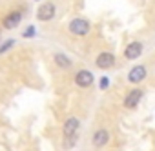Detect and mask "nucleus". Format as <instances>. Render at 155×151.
<instances>
[{
    "label": "nucleus",
    "mask_w": 155,
    "mask_h": 151,
    "mask_svg": "<svg viewBox=\"0 0 155 151\" xmlns=\"http://www.w3.org/2000/svg\"><path fill=\"white\" fill-rule=\"evenodd\" d=\"M140 98H142V91H140V89H133V91H130V93L126 95L124 106H126L128 109H133V108H137V104L140 102Z\"/></svg>",
    "instance_id": "39448f33"
},
{
    "label": "nucleus",
    "mask_w": 155,
    "mask_h": 151,
    "mask_svg": "<svg viewBox=\"0 0 155 151\" xmlns=\"http://www.w3.org/2000/svg\"><path fill=\"white\" fill-rule=\"evenodd\" d=\"M13 46H15V40H13V38H9V40H6V42H4L2 46H0V55H4V53H6L8 49H11Z\"/></svg>",
    "instance_id": "f8f14e48"
},
{
    "label": "nucleus",
    "mask_w": 155,
    "mask_h": 151,
    "mask_svg": "<svg viewBox=\"0 0 155 151\" xmlns=\"http://www.w3.org/2000/svg\"><path fill=\"white\" fill-rule=\"evenodd\" d=\"M75 140H77V135H73V137H66V140H64V147H66V149L73 147V146L77 144Z\"/></svg>",
    "instance_id": "ddd939ff"
},
{
    "label": "nucleus",
    "mask_w": 155,
    "mask_h": 151,
    "mask_svg": "<svg viewBox=\"0 0 155 151\" xmlns=\"http://www.w3.org/2000/svg\"><path fill=\"white\" fill-rule=\"evenodd\" d=\"M115 64V56L111 55V53H108V51H104V53H101L99 56H97V66L101 67V69H108V67H111Z\"/></svg>",
    "instance_id": "6e6552de"
},
{
    "label": "nucleus",
    "mask_w": 155,
    "mask_h": 151,
    "mask_svg": "<svg viewBox=\"0 0 155 151\" xmlns=\"http://www.w3.org/2000/svg\"><path fill=\"white\" fill-rule=\"evenodd\" d=\"M53 17H55V6H53L51 2H46L44 6L38 8V13H37V18H38V20L48 22V20H51Z\"/></svg>",
    "instance_id": "f03ea898"
},
{
    "label": "nucleus",
    "mask_w": 155,
    "mask_h": 151,
    "mask_svg": "<svg viewBox=\"0 0 155 151\" xmlns=\"http://www.w3.org/2000/svg\"><path fill=\"white\" fill-rule=\"evenodd\" d=\"M140 55H142V44H140V42H131V44L126 47V51H124V56H126L128 60L139 58Z\"/></svg>",
    "instance_id": "0eeeda50"
},
{
    "label": "nucleus",
    "mask_w": 155,
    "mask_h": 151,
    "mask_svg": "<svg viewBox=\"0 0 155 151\" xmlns=\"http://www.w3.org/2000/svg\"><path fill=\"white\" fill-rule=\"evenodd\" d=\"M79 118H75V117H69L66 122H64V138L66 137H73L77 135V129H79Z\"/></svg>",
    "instance_id": "423d86ee"
},
{
    "label": "nucleus",
    "mask_w": 155,
    "mask_h": 151,
    "mask_svg": "<svg viewBox=\"0 0 155 151\" xmlns=\"http://www.w3.org/2000/svg\"><path fill=\"white\" fill-rule=\"evenodd\" d=\"M75 84L79 88H90L93 84V75L90 71H79L75 77Z\"/></svg>",
    "instance_id": "20e7f679"
},
{
    "label": "nucleus",
    "mask_w": 155,
    "mask_h": 151,
    "mask_svg": "<svg viewBox=\"0 0 155 151\" xmlns=\"http://www.w3.org/2000/svg\"><path fill=\"white\" fill-rule=\"evenodd\" d=\"M55 62H57V66L62 67V69L71 67V60H69L66 55H62V53H57V55H55Z\"/></svg>",
    "instance_id": "9b49d317"
},
{
    "label": "nucleus",
    "mask_w": 155,
    "mask_h": 151,
    "mask_svg": "<svg viewBox=\"0 0 155 151\" xmlns=\"http://www.w3.org/2000/svg\"><path fill=\"white\" fill-rule=\"evenodd\" d=\"M146 79V67L144 66H135L130 73H128V80L131 84H139Z\"/></svg>",
    "instance_id": "7ed1b4c3"
},
{
    "label": "nucleus",
    "mask_w": 155,
    "mask_h": 151,
    "mask_svg": "<svg viewBox=\"0 0 155 151\" xmlns=\"http://www.w3.org/2000/svg\"><path fill=\"white\" fill-rule=\"evenodd\" d=\"M20 20H22V13L20 11H13V13H9L6 18H4V27L6 29H13L15 26H18L20 24Z\"/></svg>",
    "instance_id": "1a4fd4ad"
},
{
    "label": "nucleus",
    "mask_w": 155,
    "mask_h": 151,
    "mask_svg": "<svg viewBox=\"0 0 155 151\" xmlns=\"http://www.w3.org/2000/svg\"><path fill=\"white\" fill-rule=\"evenodd\" d=\"M69 31H71L73 35H77V37H84V35H88V31H90V22L84 20V18H75V20H71V24H69Z\"/></svg>",
    "instance_id": "f257e3e1"
},
{
    "label": "nucleus",
    "mask_w": 155,
    "mask_h": 151,
    "mask_svg": "<svg viewBox=\"0 0 155 151\" xmlns=\"http://www.w3.org/2000/svg\"><path fill=\"white\" fill-rule=\"evenodd\" d=\"M33 35H35V27H28V29L24 31V37H26V38H28V37H33Z\"/></svg>",
    "instance_id": "2eb2a0df"
},
{
    "label": "nucleus",
    "mask_w": 155,
    "mask_h": 151,
    "mask_svg": "<svg viewBox=\"0 0 155 151\" xmlns=\"http://www.w3.org/2000/svg\"><path fill=\"white\" fill-rule=\"evenodd\" d=\"M99 86H101V89H106V88L110 86V80L104 77V79H101V84H99Z\"/></svg>",
    "instance_id": "4468645a"
},
{
    "label": "nucleus",
    "mask_w": 155,
    "mask_h": 151,
    "mask_svg": "<svg viewBox=\"0 0 155 151\" xmlns=\"http://www.w3.org/2000/svg\"><path fill=\"white\" fill-rule=\"evenodd\" d=\"M108 140H110V133H108L106 129H99V131H95V135H93V146H95V147H102V146H106Z\"/></svg>",
    "instance_id": "9d476101"
}]
</instances>
